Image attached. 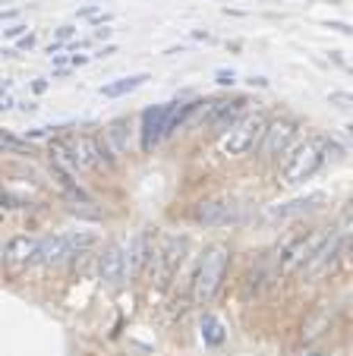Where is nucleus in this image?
I'll return each mask as SVG.
<instances>
[{"label":"nucleus","instance_id":"obj_1","mask_svg":"<svg viewBox=\"0 0 353 356\" xmlns=\"http://www.w3.org/2000/svg\"><path fill=\"white\" fill-rule=\"evenodd\" d=\"M227 262H230V249L227 246H212L205 256H202L199 271H196V281H193L196 306H208V302L214 300V293L221 290V281H224Z\"/></svg>","mask_w":353,"mask_h":356},{"label":"nucleus","instance_id":"obj_2","mask_svg":"<svg viewBox=\"0 0 353 356\" xmlns=\"http://www.w3.org/2000/svg\"><path fill=\"white\" fill-rule=\"evenodd\" d=\"M322 161H325V155H322V142L306 139L287 155L284 168H281V177H284V183H290V186L293 183H303L322 168Z\"/></svg>","mask_w":353,"mask_h":356},{"label":"nucleus","instance_id":"obj_3","mask_svg":"<svg viewBox=\"0 0 353 356\" xmlns=\"http://www.w3.org/2000/svg\"><path fill=\"white\" fill-rule=\"evenodd\" d=\"M268 129V120L262 114H253V117H243L237 127H230L224 136H221V152L230 158H240L246 155L249 148H256V142H262Z\"/></svg>","mask_w":353,"mask_h":356},{"label":"nucleus","instance_id":"obj_4","mask_svg":"<svg viewBox=\"0 0 353 356\" xmlns=\"http://www.w3.org/2000/svg\"><path fill=\"white\" fill-rule=\"evenodd\" d=\"M173 108H177V101L142 111V152H152L161 139H167V123H171Z\"/></svg>","mask_w":353,"mask_h":356},{"label":"nucleus","instance_id":"obj_5","mask_svg":"<svg viewBox=\"0 0 353 356\" xmlns=\"http://www.w3.org/2000/svg\"><path fill=\"white\" fill-rule=\"evenodd\" d=\"M293 133H297V123H293V120H274V123H268L265 136H262V142H259V155L262 158L284 155L287 148H290V142H293Z\"/></svg>","mask_w":353,"mask_h":356},{"label":"nucleus","instance_id":"obj_6","mask_svg":"<svg viewBox=\"0 0 353 356\" xmlns=\"http://www.w3.org/2000/svg\"><path fill=\"white\" fill-rule=\"evenodd\" d=\"M98 275L111 287H117L123 281V275H127V252H123L120 243H113V246L104 249V256L98 259Z\"/></svg>","mask_w":353,"mask_h":356},{"label":"nucleus","instance_id":"obj_7","mask_svg":"<svg viewBox=\"0 0 353 356\" xmlns=\"http://www.w3.org/2000/svg\"><path fill=\"white\" fill-rule=\"evenodd\" d=\"M338 249H340V234H328V236H322V243L306 256V262H303V271H306L309 277L319 275V271L325 268V265L331 262L334 256H338Z\"/></svg>","mask_w":353,"mask_h":356},{"label":"nucleus","instance_id":"obj_8","mask_svg":"<svg viewBox=\"0 0 353 356\" xmlns=\"http://www.w3.org/2000/svg\"><path fill=\"white\" fill-rule=\"evenodd\" d=\"M7 259L16 265H26V262H38V252H41V240L35 236H26V234H16L7 240Z\"/></svg>","mask_w":353,"mask_h":356},{"label":"nucleus","instance_id":"obj_9","mask_svg":"<svg viewBox=\"0 0 353 356\" xmlns=\"http://www.w3.org/2000/svg\"><path fill=\"white\" fill-rule=\"evenodd\" d=\"M243 108H246V101H243V98H237V101H214V108H212V114H208V120H212L218 129H230V127H237V123H240Z\"/></svg>","mask_w":353,"mask_h":356},{"label":"nucleus","instance_id":"obj_10","mask_svg":"<svg viewBox=\"0 0 353 356\" xmlns=\"http://www.w3.org/2000/svg\"><path fill=\"white\" fill-rule=\"evenodd\" d=\"M196 221L205 224V227H221V224H230L233 221L230 202H202L199 209H196Z\"/></svg>","mask_w":353,"mask_h":356},{"label":"nucleus","instance_id":"obj_11","mask_svg":"<svg viewBox=\"0 0 353 356\" xmlns=\"http://www.w3.org/2000/svg\"><path fill=\"white\" fill-rule=\"evenodd\" d=\"M148 82V73H136V76H123V79H113L107 86H101L104 98H123V95H133L136 88H142Z\"/></svg>","mask_w":353,"mask_h":356},{"label":"nucleus","instance_id":"obj_12","mask_svg":"<svg viewBox=\"0 0 353 356\" xmlns=\"http://www.w3.org/2000/svg\"><path fill=\"white\" fill-rule=\"evenodd\" d=\"M322 202H325V193H313V195H306V199L290 202V205L268 209V215H272V218H293V215H303V211H309V209H319Z\"/></svg>","mask_w":353,"mask_h":356},{"label":"nucleus","instance_id":"obj_13","mask_svg":"<svg viewBox=\"0 0 353 356\" xmlns=\"http://www.w3.org/2000/svg\"><path fill=\"white\" fill-rule=\"evenodd\" d=\"M224 337H227V328L221 325V318L205 312V316H202V341H205L208 347H218V343H224Z\"/></svg>","mask_w":353,"mask_h":356},{"label":"nucleus","instance_id":"obj_14","mask_svg":"<svg viewBox=\"0 0 353 356\" xmlns=\"http://www.w3.org/2000/svg\"><path fill=\"white\" fill-rule=\"evenodd\" d=\"M306 252H313V249H309V240H306V236H300V240H293V243H290V249L284 252V262H281V271H290L297 262H303V256H306Z\"/></svg>","mask_w":353,"mask_h":356},{"label":"nucleus","instance_id":"obj_15","mask_svg":"<svg viewBox=\"0 0 353 356\" xmlns=\"http://www.w3.org/2000/svg\"><path fill=\"white\" fill-rule=\"evenodd\" d=\"M123 127H127V120H113L111 127H107V139L113 142V148H117V152H123V148H127V139H123Z\"/></svg>","mask_w":353,"mask_h":356},{"label":"nucleus","instance_id":"obj_16","mask_svg":"<svg viewBox=\"0 0 353 356\" xmlns=\"http://www.w3.org/2000/svg\"><path fill=\"white\" fill-rule=\"evenodd\" d=\"M3 148H7V152H16V155H35L32 145H22V142L10 133H3Z\"/></svg>","mask_w":353,"mask_h":356},{"label":"nucleus","instance_id":"obj_17","mask_svg":"<svg viewBox=\"0 0 353 356\" xmlns=\"http://www.w3.org/2000/svg\"><path fill=\"white\" fill-rule=\"evenodd\" d=\"M79 19H95V22H107V13L101 7H82L79 10Z\"/></svg>","mask_w":353,"mask_h":356},{"label":"nucleus","instance_id":"obj_18","mask_svg":"<svg viewBox=\"0 0 353 356\" xmlns=\"http://www.w3.org/2000/svg\"><path fill=\"white\" fill-rule=\"evenodd\" d=\"M331 101L340 104V108H350L353 111V95L350 92H331Z\"/></svg>","mask_w":353,"mask_h":356},{"label":"nucleus","instance_id":"obj_19","mask_svg":"<svg viewBox=\"0 0 353 356\" xmlns=\"http://www.w3.org/2000/svg\"><path fill=\"white\" fill-rule=\"evenodd\" d=\"M214 79H218L221 86H233V82H237V73H233V70H218Z\"/></svg>","mask_w":353,"mask_h":356},{"label":"nucleus","instance_id":"obj_20","mask_svg":"<svg viewBox=\"0 0 353 356\" xmlns=\"http://www.w3.org/2000/svg\"><path fill=\"white\" fill-rule=\"evenodd\" d=\"M16 47H19V51H32V47H35V35H26V38H19V44H16Z\"/></svg>","mask_w":353,"mask_h":356},{"label":"nucleus","instance_id":"obj_21","mask_svg":"<svg viewBox=\"0 0 353 356\" xmlns=\"http://www.w3.org/2000/svg\"><path fill=\"white\" fill-rule=\"evenodd\" d=\"M32 92H35V95H45V92H47V79H35V82H32Z\"/></svg>","mask_w":353,"mask_h":356},{"label":"nucleus","instance_id":"obj_22","mask_svg":"<svg viewBox=\"0 0 353 356\" xmlns=\"http://www.w3.org/2000/svg\"><path fill=\"white\" fill-rule=\"evenodd\" d=\"M70 35H73V26H61V29H57V38H61L63 44H67V38H70Z\"/></svg>","mask_w":353,"mask_h":356},{"label":"nucleus","instance_id":"obj_23","mask_svg":"<svg viewBox=\"0 0 353 356\" xmlns=\"http://www.w3.org/2000/svg\"><path fill=\"white\" fill-rule=\"evenodd\" d=\"M328 29H338V32H347V35H353V29H350V26H344V22H328Z\"/></svg>","mask_w":353,"mask_h":356},{"label":"nucleus","instance_id":"obj_24","mask_svg":"<svg viewBox=\"0 0 353 356\" xmlns=\"http://www.w3.org/2000/svg\"><path fill=\"white\" fill-rule=\"evenodd\" d=\"M22 32H26V26H13V29H7V38H19Z\"/></svg>","mask_w":353,"mask_h":356},{"label":"nucleus","instance_id":"obj_25","mask_svg":"<svg viewBox=\"0 0 353 356\" xmlns=\"http://www.w3.org/2000/svg\"><path fill=\"white\" fill-rule=\"evenodd\" d=\"M111 54H117V47H113V44H107L104 51H98V54H95V57H111Z\"/></svg>","mask_w":353,"mask_h":356},{"label":"nucleus","instance_id":"obj_26","mask_svg":"<svg viewBox=\"0 0 353 356\" xmlns=\"http://www.w3.org/2000/svg\"><path fill=\"white\" fill-rule=\"evenodd\" d=\"M347 136H350V139H353V127H347Z\"/></svg>","mask_w":353,"mask_h":356},{"label":"nucleus","instance_id":"obj_27","mask_svg":"<svg viewBox=\"0 0 353 356\" xmlns=\"http://www.w3.org/2000/svg\"><path fill=\"white\" fill-rule=\"evenodd\" d=\"M313 356H319V353H313Z\"/></svg>","mask_w":353,"mask_h":356},{"label":"nucleus","instance_id":"obj_28","mask_svg":"<svg viewBox=\"0 0 353 356\" xmlns=\"http://www.w3.org/2000/svg\"><path fill=\"white\" fill-rule=\"evenodd\" d=\"M350 205H353V199H350Z\"/></svg>","mask_w":353,"mask_h":356}]
</instances>
